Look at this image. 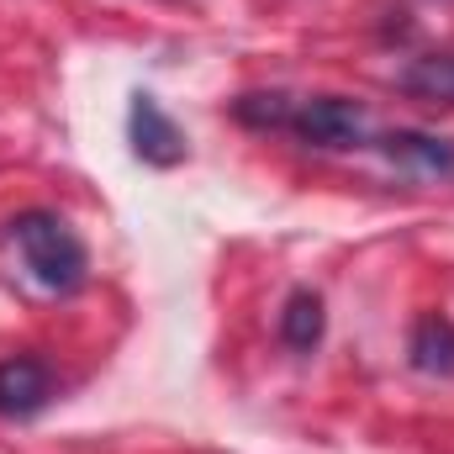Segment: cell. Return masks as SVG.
Returning a JSON list of instances; mask_svg holds the SVG:
<instances>
[{"mask_svg": "<svg viewBox=\"0 0 454 454\" xmlns=\"http://www.w3.org/2000/svg\"><path fill=\"white\" fill-rule=\"evenodd\" d=\"M11 243H16L21 264L32 270V280L43 291H53V296H74L85 286V275H90V254H85L80 232L59 212L32 207V212L11 217Z\"/></svg>", "mask_w": 454, "mask_h": 454, "instance_id": "1", "label": "cell"}, {"mask_svg": "<svg viewBox=\"0 0 454 454\" xmlns=\"http://www.w3.org/2000/svg\"><path fill=\"white\" fill-rule=\"evenodd\" d=\"M286 132L301 148L348 153V148H370V112L359 101H348V96H307V101H296Z\"/></svg>", "mask_w": 454, "mask_h": 454, "instance_id": "2", "label": "cell"}, {"mask_svg": "<svg viewBox=\"0 0 454 454\" xmlns=\"http://www.w3.org/2000/svg\"><path fill=\"white\" fill-rule=\"evenodd\" d=\"M53 364L43 354H5L0 359V418L27 423L53 402Z\"/></svg>", "mask_w": 454, "mask_h": 454, "instance_id": "3", "label": "cell"}, {"mask_svg": "<svg viewBox=\"0 0 454 454\" xmlns=\"http://www.w3.org/2000/svg\"><path fill=\"white\" fill-rule=\"evenodd\" d=\"M127 137H132V153H137L143 164H153V169H175V164H185V132L164 116L159 96H148V90L132 96Z\"/></svg>", "mask_w": 454, "mask_h": 454, "instance_id": "4", "label": "cell"}, {"mask_svg": "<svg viewBox=\"0 0 454 454\" xmlns=\"http://www.w3.org/2000/svg\"><path fill=\"white\" fill-rule=\"evenodd\" d=\"M375 148L396 169H407V175H423V180L454 175V143L450 137H434V132H386V137H375Z\"/></svg>", "mask_w": 454, "mask_h": 454, "instance_id": "5", "label": "cell"}, {"mask_svg": "<svg viewBox=\"0 0 454 454\" xmlns=\"http://www.w3.org/2000/svg\"><path fill=\"white\" fill-rule=\"evenodd\" d=\"M407 359H412V370H423V375H454V317L423 312V317L412 323Z\"/></svg>", "mask_w": 454, "mask_h": 454, "instance_id": "6", "label": "cell"}, {"mask_svg": "<svg viewBox=\"0 0 454 454\" xmlns=\"http://www.w3.org/2000/svg\"><path fill=\"white\" fill-rule=\"evenodd\" d=\"M396 90L423 106H454V53H423L396 74Z\"/></svg>", "mask_w": 454, "mask_h": 454, "instance_id": "7", "label": "cell"}, {"mask_svg": "<svg viewBox=\"0 0 454 454\" xmlns=\"http://www.w3.org/2000/svg\"><path fill=\"white\" fill-rule=\"evenodd\" d=\"M328 333V312H323V296L317 291H291L286 307H280V343L296 348V354H312Z\"/></svg>", "mask_w": 454, "mask_h": 454, "instance_id": "8", "label": "cell"}, {"mask_svg": "<svg viewBox=\"0 0 454 454\" xmlns=\"http://www.w3.org/2000/svg\"><path fill=\"white\" fill-rule=\"evenodd\" d=\"M227 112L248 132H286L291 112H296V96H286V90H243Z\"/></svg>", "mask_w": 454, "mask_h": 454, "instance_id": "9", "label": "cell"}]
</instances>
